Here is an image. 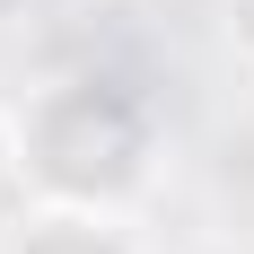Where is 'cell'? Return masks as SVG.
<instances>
[{"label": "cell", "mask_w": 254, "mask_h": 254, "mask_svg": "<svg viewBox=\"0 0 254 254\" xmlns=\"http://www.w3.org/2000/svg\"><path fill=\"white\" fill-rule=\"evenodd\" d=\"M149 158H158V123H149V97L114 70H88V79H53L44 97L18 114V167L44 184L53 202L70 210H114L149 184Z\"/></svg>", "instance_id": "1"}, {"label": "cell", "mask_w": 254, "mask_h": 254, "mask_svg": "<svg viewBox=\"0 0 254 254\" xmlns=\"http://www.w3.org/2000/svg\"><path fill=\"white\" fill-rule=\"evenodd\" d=\"M0 254H140L105 210H70V202H53V210H35L26 228H9L0 237Z\"/></svg>", "instance_id": "2"}, {"label": "cell", "mask_w": 254, "mask_h": 254, "mask_svg": "<svg viewBox=\"0 0 254 254\" xmlns=\"http://www.w3.org/2000/svg\"><path fill=\"white\" fill-rule=\"evenodd\" d=\"M228 44L254 62V0H228Z\"/></svg>", "instance_id": "3"}, {"label": "cell", "mask_w": 254, "mask_h": 254, "mask_svg": "<svg viewBox=\"0 0 254 254\" xmlns=\"http://www.w3.org/2000/svg\"><path fill=\"white\" fill-rule=\"evenodd\" d=\"M18 176H26V167H18V123H0V193H9Z\"/></svg>", "instance_id": "4"}]
</instances>
